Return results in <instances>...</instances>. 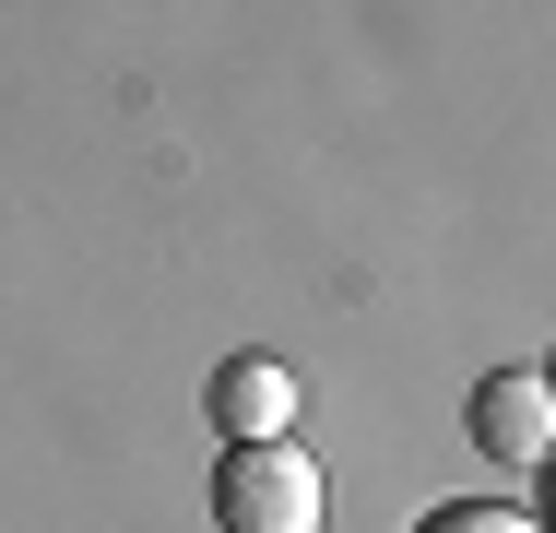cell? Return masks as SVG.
<instances>
[{
	"label": "cell",
	"mask_w": 556,
	"mask_h": 533,
	"mask_svg": "<svg viewBox=\"0 0 556 533\" xmlns=\"http://www.w3.org/2000/svg\"><path fill=\"white\" fill-rule=\"evenodd\" d=\"M214 522L225 533H320V462L296 438H225Z\"/></svg>",
	"instance_id": "obj_1"
},
{
	"label": "cell",
	"mask_w": 556,
	"mask_h": 533,
	"mask_svg": "<svg viewBox=\"0 0 556 533\" xmlns=\"http://www.w3.org/2000/svg\"><path fill=\"white\" fill-rule=\"evenodd\" d=\"M462 416H473V450L509 462V474H533V462L556 450V392H545V368H485Z\"/></svg>",
	"instance_id": "obj_2"
},
{
	"label": "cell",
	"mask_w": 556,
	"mask_h": 533,
	"mask_svg": "<svg viewBox=\"0 0 556 533\" xmlns=\"http://www.w3.org/2000/svg\"><path fill=\"white\" fill-rule=\"evenodd\" d=\"M202 404H214V438H296V368H273V356H225Z\"/></svg>",
	"instance_id": "obj_3"
},
{
	"label": "cell",
	"mask_w": 556,
	"mask_h": 533,
	"mask_svg": "<svg viewBox=\"0 0 556 533\" xmlns=\"http://www.w3.org/2000/svg\"><path fill=\"white\" fill-rule=\"evenodd\" d=\"M415 533H545V522H533V510H497V498H439Z\"/></svg>",
	"instance_id": "obj_4"
}]
</instances>
